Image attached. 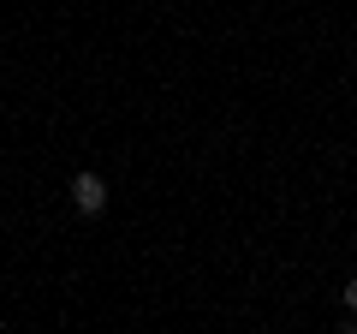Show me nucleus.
Here are the masks:
<instances>
[{
    "mask_svg": "<svg viewBox=\"0 0 357 334\" xmlns=\"http://www.w3.org/2000/svg\"><path fill=\"white\" fill-rule=\"evenodd\" d=\"M72 209L77 215H102L107 209V180L102 173H77L72 180Z\"/></svg>",
    "mask_w": 357,
    "mask_h": 334,
    "instance_id": "f257e3e1",
    "label": "nucleus"
},
{
    "mask_svg": "<svg viewBox=\"0 0 357 334\" xmlns=\"http://www.w3.org/2000/svg\"><path fill=\"white\" fill-rule=\"evenodd\" d=\"M345 310H357V275L345 281Z\"/></svg>",
    "mask_w": 357,
    "mask_h": 334,
    "instance_id": "f03ea898",
    "label": "nucleus"
}]
</instances>
